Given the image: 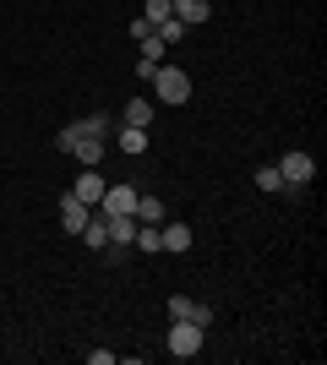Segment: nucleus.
I'll return each instance as SVG.
<instances>
[{
  "instance_id": "nucleus-15",
  "label": "nucleus",
  "mask_w": 327,
  "mask_h": 365,
  "mask_svg": "<svg viewBox=\"0 0 327 365\" xmlns=\"http://www.w3.org/2000/svg\"><path fill=\"white\" fill-rule=\"evenodd\" d=\"M164 218H170V207L158 197H137V224H164Z\"/></svg>"
},
{
  "instance_id": "nucleus-6",
  "label": "nucleus",
  "mask_w": 327,
  "mask_h": 365,
  "mask_svg": "<svg viewBox=\"0 0 327 365\" xmlns=\"http://www.w3.org/2000/svg\"><path fill=\"white\" fill-rule=\"evenodd\" d=\"M104 229H109V257H120V251H131V240H137V218L131 213H120V218H104Z\"/></svg>"
},
{
  "instance_id": "nucleus-21",
  "label": "nucleus",
  "mask_w": 327,
  "mask_h": 365,
  "mask_svg": "<svg viewBox=\"0 0 327 365\" xmlns=\"http://www.w3.org/2000/svg\"><path fill=\"white\" fill-rule=\"evenodd\" d=\"M186 322H197V327H213V305H202V300H191V311H186Z\"/></svg>"
},
{
  "instance_id": "nucleus-1",
  "label": "nucleus",
  "mask_w": 327,
  "mask_h": 365,
  "mask_svg": "<svg viewBox=\"0 0 327 365\" xmlns=\"http://www.w3.org/2000/svg\"><path fill=\"white\" fill-rule=\"evenodd\" d=\"M147 88L158 93V104H186V98H191V76L180 71V66H158Z\"/></svg>"
},
{
  "instance_id": "nucleus-17",
  "label": "nucleus",
  "mask_w": 327,
  "mask_h": 365,
  "mask_svg": "<svg viewBox=\"0 0 327 365\" xmlns=\"http://www.w3.org/2000/svg\"><path fill=\"white\" fill-rule=\"evenodd\" d=\"M256 185H262L267 197H284V191H289V185H284V175H279V164H262V169H256Z\"/></svg>"
},
{
  "instance_id": "nucleus-3",
  "label": "nucleus",
  "mask_w": 327,
  "mask_h": 365,
  "mask_svg": "<svg viewBox=\"0 0 327 365\" xmlns=\"http://www.w3.org/2000/svg\"><path fill=\"white\" fill-rule=\"evenodd\" d=\"M279 175H284V185H289V191H300V185L316 180V158L295 148V153H284V158H279Z\"/></svg>"
},
{
  "instance_id": "nucleus-23",
  "label": "nucleus",
  "mask_w": 327,
  "mask_h": 365,
  "mask_svg": "<svg viewBox=\"0 0 327 365\" xmlns=\"http://www.w3.org/2000/svg\"><path fill=\"white\" fill-rule=\"evenodd\" d=\"M158 66H164V61H137V82H142V88L153 82V71H158Z\"/></svg>"
},
{
  "instance_id": "nucleus-20",
  "label": "nucleus",
  "mask_w": 327,
  "mask_h": 365,
  "mask_svg": "<svg viewBox=\"0 0 327 365\" xmlns=\"http://www.w3.org/2000/svg\"><path fill=\"white\" fill-rule=\"evenodd\" d=\"M137 44H142V61H164V49H170L158 33H147V38H137Z\"/></svg>"
},
{
  "instance_id": "nucleus-5",
  "label": "nucleus",
  "mask_w": 327,
  "mask_h": 365,
  "mask_svg": "<svg viewBox=\"0 0 327 365\" xmlns=\"http://www.w3.org/2000/svg\"><path fill=\"white\" fill-rule=\"evenodd\" d=\"M98 213H104V218H120V213L137 218V185H104V202H98Z\"/></svg>"
},
{
  "instance_id": "nucleus-22",
  "label": "nucleus",
  "mask_w": 327,
  "mask_h": 365,
  "mask_svg": "<svg viewBox=\"0 0 327 365\" xmlns=\"http://www.w3.org/2000/svg\"><path fill=\"white\" fill-rule=\"evenodd\" d=\"M186 311H191V300H186V294H175V300H170V322H186Z\"/></svg>"
},
{
  "instance_id": "nucleus-16",
  "label": "nucleus",
  "mask_w": 327,
  "mask_h": 365,
  "mask_svg": "<svg viewBox=\"0 0 327 365\" xmlns=\"http://www.w3.org/2000/svg\"><path fill=\"white\" fill-rule=\"evenodd\" d=\"M82 240L93 245V251H104V245H109V229H104V213H98V207H93V218L82 224Z\"/></svg>"
},
{
  "instance_id": "nucleus-8",
  "label": "nucleus",
  "mask_w": 327,
  "mask_h": 365,
  "mask_svg": "<svg viewBox=\"0 0 327 365\" xmlns=\"http://www.w3.org/2000/svg\"><path fill=\"white\" fill-rule=\"evenodd\" d=\"M88 218H93V207L66 191V197H61V229H66V235H82V224H88Z\"/></svg>"
},
{
  "instance_id": "nucleus-7",
  "label": "nucleus",
  "mask_w": 327,
  "mask_h": 365,
  "mask_svg": "<svg viewBox=\"0 0 327 365\" xmlns=\"http://www.w3.org/2000/svg\"><path fill=\"white\" fill-rule=\"evenodd\" d=\"M104 175H98V169H82V175H77V185H71V197H77V202H88V207H98V202H104Z\"/></svg>"
},
{
  "instance_id": "nucleus-13",
  "label": "nucleus",
  "mask_w": 327,
  "mask_h": 365,
  "mask_svg": "<svg viewBox=\"0 0 327 365\" xmlns=\"http://www.w3.org/2000/svg\"><path fill=\"white\" fill-rule=\"evenodd\" d=\"M120 125H153V98H131L120 109Z\"/></svg>"
},
{
  "instance_id": "nucleus-14",
  "label": "nucleus",
  "mask_w": 327,
  "mask_h": 365,
  "mask_svg": "<svg viewBox=\"0 0 327 365\" xmlns=\"http://www.w3.org/2000/svg\"><path fill=\"white\" fill-rule=\"evenodd\" d=\"M142 257H164V240H158V224H137V240H131Z\"/></svg>"
},
{
  "instance_id": "nucleus-12",
  "label": "nucleus",
  "mask_w": 327,
  "mask_h": 365,
  "mask_svg": "<svg viewBox=\"0 0 327 365\" xmlns=\"http://www.w3.org/2000/svg\"><path fill=\"white\" fill-rule=\"evenodd\" d=\"M175 16H180L186 28H197V22L213 16V0H175Z\"/></svg>"
},
{
  "instance_id": "nucleus-10",
  "label": "nucleus",
  "mask_w": 327,
  "mask_h": 365,
  "mask_svg": "<svg viewBox=\"0 0 327 365\" xmlns=\"http://www.w3.org/2000/svg\"><path fill=\"white\" fill-rule=\"evenodd\" d=\"M115 142H120L125 158H137V153H147V142H153V137H147V125H120V137H115Z\"/></svg>"
},
{
  "instance_id": "nucleus-2",
  "label": "nucleus",
  "mask_w": 327,
  "mask_h": 365,
  "mask_svg": "<svg viewBox=\"0 0 327 365\" xmlns=\"http://www.w3.org/2000/svg\"><path fill=\"white\" fill-rule=\"evenodd\" d=\"M104 131H109V115H82V120H71V125H61V131H55V148L71 153L82 137H104Z\"/></svg>"
},
{
  "instance_id": "nucleus-19",
  "label": "nucleus",
  "mask_w": 327,
  "mask_h": 365,
  "mask_svg": "<svg viewBox=\"0 0 327 365\" xmlns=\"http://www.w3.org/2000/svg\"><path fill=\"white\" fill-rule=\"evenodd\" d=\"M158 38H164V44H180V38H186V22H180V16H170V22H158Z\"/></svg>"
},
{
  "instance_id": "nucleus-4",
  "label": "nucleus",
  "mask_w": 327,
  "mask_h": 365,
  "mask_svg": "<svg viewBox=\"0 0 327 365\" xmlns=\"http://www.w3.org/2000/svg\"><path fill=\"white\" fill-rule=\"evenodd\" d=\"M164 349H170L175 360L202 354V327H197V322H170V344H164Z\"/></svg>"
},
{
  "instance_id": "nucleus-18",
  "label": "nucleus",
  "mask_w": 327,
  "mask_h": 365,
  "mask_svg": "<svg viewBox=\"0 0 327 365\" xmlns=\"http://www.w3.org/2000/svg\"><path fill=\"white\" fill-rule=\"evenodd\" d=\"M170 16H175V0H147V6H142V22H153V28L170 22Z\"/></svg>"
},
{
  "instance_id": "nucleus-11",
  "label": "nucleus",
  "mask_w": 327,
  "mask_h": 365,
  "mask_svg": "<svg viewBox=\"0 0 327 365\" xmlns=\"http://www.w3.org/2000/svg\"><path fill=\"white\" fill-rule=\"evenodd\" d=\"M71 158H77L82 169H98L104 164V137H82L77 148H71Z\"/></svg>"
},
{
  "instance_id": "nucleus-9",
  "label": "nucleus",
  "mask_w": 327,
  "mask_h": 365,
  "mask_svg": "<svg viewBox=\"0 0 327 365\" xmlns=\"http://www.w3.org/2000/svg\"><path fill=\"white\" fill-rule=\"evenodd\" d=\"M158 240H164V251H175V257H186L191 251V224H158Z\"/></svg>"
}]
</instances>
